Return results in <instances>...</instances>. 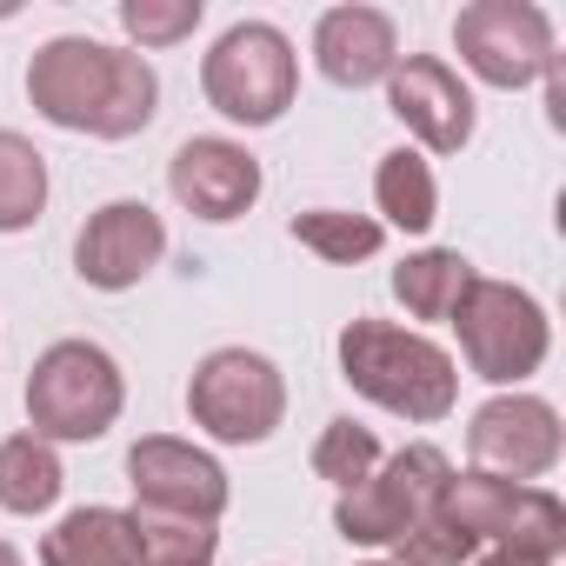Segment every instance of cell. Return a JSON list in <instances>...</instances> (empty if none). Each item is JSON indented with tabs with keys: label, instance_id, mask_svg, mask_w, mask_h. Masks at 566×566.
<instances>
[{
	"label": "cell",
	"instance_id": "obj_7",
	"mask_svg": "<svg viewBox=\"0 0 566 566\" xmlns=\"http://www.w3.org/2000/svg\"><path fill=\"white\" fill-rule=\"evenodd\" d=\"M187 413L220 447H260L287 420V380L253 347H213L187 380Z\"/></svg>",
	"mask_w": 566,
	"mask_h": 566
},
{
	"label": "cell",
	"instance_id": "obj_15",
	"mask_svg": "<svg viewBox=\"0 0 566 566\" xmlns=\"http://www.w3.org/2000/svg\"><path fill=\"white\" fill-rule=\"evenodd\" d=\"M314 67L360 94V87H387V74L400 67V34L380 8H360V0H347V8H327L314 21Z\"/></svg>",
	"mask_w": 566,
	"mask_h": 566
},
{
	"label": "cell",
	"instance_id": "obj_20",
	"mask_svg": "<svg viewBox=\"0 0 566 566\" xmlns=\"http://www.w3.org/2000/svg\"><path fill=\"white\" fill-rule=\"evenodd\" d=\"M48 213V154L0 127V233H28L34 220Z\"/></svg>",
	"mask_w": 566,
	"mask_h": 566
},
{
	"label": "cell",
	"instance_id": "obj_26",
	"mask_svg": "<svg viewBox=\"0 0 566 566\" xmlns=\"http://www.w3.org/2000/svg\"><path fill=\"white\" fill-rule=\"evenodd\" d=\"M467 566H546V559H526V553H506V546H486V553H473Z\"/></svg>",
	"mask_w": 566,
	"mask_h": 566
},
{
	"label": "cell",
	"instance_id": "obj_8",
	"mask_svg": "<svg viewBox=\"0 0 566 566\" xmlns=\"http://www.w3.org/2000/svg\"><path fill=\"white\" fill-rule=\"evenodd\" d=\"M440 513L473 546H506V553H526L546 566L566 553V506L546 486H520V480H493V473H453Z\"/></svg>",
	"mask_w": 566,
	"mask_h": 566
},
{
	"label": "cell",
	"instance_id": "obj_18",
	"mask_svg": "<svg viewBox=\"0 0 566 566\" xmlns=\"http://www.w3.org/2000/svg\"><path fill=\"white\" fill-rule=\"evenodd\" d=\"M67 473H61V453L41 440V433H8L0 440V513H48L61 500Z\"/></svg>",
	"mask_w": 566,
	"mask_h": 566
},
{
	"label": "cell",
	"instance_id": "obj_5",
	"mask_svg": "<svg viewBox=\"0 0 566 566\" xmlns=\"http://www.w3.org/2000/svg\"><path fill=\"white\" fill-rule=\"evenodd\" d=\"M447 327L460 334V354L486 387H520L526 374L546 367V347H553L546 307L513 280H486V273H473V287L460 294Z\"/></svg>",
	"mask_w": 566,
	"mask_h": 566
},
{
	"label": "cell",
	"instance_id": "obj_12",
	"mask_svg": "<svg viewBox=\"0 0 566 566\" xmlns=\"http://www.w3.org/2000/svg\"><path fill=\"white\" fill-rule=\"evenodd\" d=\"M167 253V227L147 200H107L87 213L81 240H74V273L94 294H127L160 266Z\"/></svg>",
	"mask_w": 566,
	"mask_h": 566
},
{
	"label": "cell",
	"instance_id": "obj_25",
	"mask_svg": "<svg viewBox=\"0 0 566 566\" xmlns=\"http://www.w3.org/2000/svg\"><path fill=\"white\" fill-rule=\"evenodd\" d=\"M480 546L447 520V513H433V520H420L407 539H394V559L387 566H467Z\"/></svg>",
	"mask_w": 566,
	"mask_h": 566
},
{
	"label": "cell",
	"instance_id": "obj_16",
	"mask_svg": "<svg viewBox=\"0 0 566 566\" xmlns=\"http://www.w3.org/2000/svg\"><path fill=\"white\" fill-rule=\"evenodd\" d=\"M41 566H140L134 553V520L120 506H74L48 539Z\"/></svg>",
	"mask_w": 566,
	"mask_h": 566
},
{
	"label": "cell",
	"instance_id": "obj_23",
	"mask_svg": "<svg viewBox=\"0 0 566 566\" xmlns=\"http://www.w3.org/2000/svg\"><path fill=\"white\" fill-rule=\"evenodd\" d=\"M374 467H380L374 427H360V420H327V427H321V440H314V473H321L334 493H354L360 480H374Z\"/></svg>",
	"mask_w": 566,
	"mask_h": 566
},
{
	"label": "cell",
	"instance_id": "obj_14",
	"mask_svg": "<svg viewBox=\"0 0 566 566\" xmlns=\"http://www.w3.org/2000/svg\"><path fill=\"white\" fill-rule=\"evenodd\" d=\"M167 187L174 200L193 213V220H240L253 200H260V160L240 147V140H220V134H200V140H180L174 160H167Z\"/></svg>",
	"mask_w": 566,
	"mask_h": 566
},
{
	"label": "cell",
	"instance_id": "obj_28",
	"mask_svg": "<svg viewBox=\"0 0 566 566\" xmlns=\"http://www.w3.org/2000/svg\"><path fill=\"white\" fill-rule=\"evenodd\" d=\"M367 566H387V559H367Z\"/></svg>",
	"mask_w": 566,
	"mask_h": 566
},
{
	"label": "cell",
	"instance_id": "obj_24",
	"mask_svg": "<svg viewBox=\"0 0 566 566\" xmlns=\"http://www.w3.org/2000/svg\"><path fill=\"white\" fill-rule=\"evenodd\" d=\"M200 0H120V34L140 48H180L200 28Z\"/></svg>",
	"mask_w": 566,
	"mask_h": 566
},
{
	"label": "cell",
	"instance_id": "obj_19",
	"mask_svg": "<svg viewBox=\"0 0 566 566\" xmlns=\"http://www.w3.org/2000/svg\"><path fill=\"white\" fill-rule=\"evenodd\" d=\"M374 207H380V227L427 233V227L440 220V187H433V167H427L413 147L380 154V167H374Z\"/></svg>",
	"mask_w": 566,
	"mask_h": 566
},
{
	"label": "cell",
	"instance_id": "obj_21",
	"mask_svg": "<svg viewBox=\"0 0 566 566\" xmlns=\"http://www.w3.org/2000/svg\"><path fill=\"white\" fill-rule=\"evenodd\" d=\"M127 520H134L140 566H213V553H220V526H207V520L147 513V506H134Z\"/></svg>",
	"mask_w": 566,
	"mask_h": 566
},
{
	"label": "cell",
	"instance_id": "obj_9",
	"mask_svg": "<svg viewBox=\"0 0 566 566\" xmlns=\"http://www.w3.org/2000/svg\"><path fill=\"white\" fill-rule=\"evenodd\" d=\"M453 48H460L467 74L500 87V94L533 87L559 61L553 54V21L533 0H473V8H460L453 14Z\"/></svg>",
	"mask_w": 566,
	"mask_h": 566
},
{
	"label": "cell",
	"instance_id": "obj_2",
	"mask_svg": "<svg viewBox=\"0 0 566 566\" xmlns=\"http://www.w3.org/2000/svg\"><path fill=\"white\" fill-rule=\"evenodd\" d=\"M340 380L360 400H374V407H387L413 427L447 420L453 400H460V367L440 340H427L413 327H394V321H367V314L340 327Z\"/></svg>",
	"mask_w": 566,
	"mask_h": 566
},
{
	"label": "cell",
	"instance_id": "obj_4",
	"mask_svg": "<svg viewBox=\"0 0 566 566\" xmlns=\"http://www.w3.org/2000/svg\"><path fill=\"white\" fill-rule=\"evenodd\" d=\"M200 94L233 127H273L301 94V54L273 21H233L200 61Z\"/></svg>",
	"mask_w": 566,
	"mask_h": 566
},
{
	"label": "cell",
	"instance_id": "obj_6",
	"mask_svg": "<svg viewBox=\"0 0 566 566\" xmlns=\"http://www.w3.org/2000/svg\"><path fill=\"white\" fill-rule=\"evenodd\" d=\"M447 480H453V460H447L433 440H413V447H400V453H380L374 480H360L354 493L334 500V526H340L347 546H394V539H407L420 520L440 513Z\"/></svg>",
	"mask_w": 566,
	"mask_h": 566
},
{
	"label": "cell",
	"instance_id": "obj_11",
	"mask_svg": "<svg viewBox=\"0 0 566 566\" xmlns=\"http://www.w3.org/2000/svg\"><path fill=\"white\" fill-rule=\"evenodd\" d=\"M127 486H134V506L147 513H180V520H207L220 526L233 486H227V467L193 447V440H174V433H147L134 440L127 453Z\"/></svg>",
	"mask_w": 566,
	"mask_h": 566
},
{
	"label": "cell",
	"instance_id": "obj_13",
	"mask_svg": "<svg viewBox=\"0 0 566 566\" xmlns=\"http://www.w3.org/2000/svg\"><path fill=\"white\" fill-rule=\"evenodd\" d=\"M387 107L427 154H460L480 120L467 81L433 54H400V67L387 74Z\"/></svg>",
	"mask_w": 566,
	"mask_h": 566
},
{
	"label": "cell",
	"instance_id": "obj_1",
	"mask_svg": "<svg viewBox=\"0 0 566 566\" xmlns=\"http://www.w3.org/2000/svg\"><path fill=\"white\" fill-rule=\"evenodd\" d=\"M28 101L61 134L134 140L160 114V74L147 67V54L107 48L87 34H54L28 61Z\"/></svg>",
	"mask_w": 566,
	"mask_h": 566
},
{
	"label": "cell",
	"instance_id": "obj_3",
	"mask_svg": "<svg viewBox=\"0 0 566 566\" xmlns=\"http://www.w3.org/2000/svg\"><path fill=\"white\" fill-rule=\"evenodd\" d=\"M127 407L120 360L101 340H54L28 374V433L48 447H87L101 440Z\"/></svg>",
	"mask_w": 566,
	"mask_h": 566
},
{
	"label": "cell",
	"instance_id": "obj_27",
	"mask_svg": "<svg viewBox=\"0 0 566 566\" xmlns=\"http://www.w3.org/2000/svg\"><path fill=\"white\" fill-rule=\"evenodd\" d=\"M0 566H21V553H14V546H8V539H0Z\"/></svg>",
	"mask_w": 566,
	"mask_h": 566
},
{
	"label": "cell",
	"instance_id": "obj_10",
	"mask_svg": "<svg viewBox=\"0 0 566 566\" xmlns=\"http://www.w3.org/2000/svg\"><path fill=\"white\" fill-rule=\"evenodd\" d=\"M467 453H473V473L539 486L559 467L566 433H559V413L539 394H493L467 427Z\"/></svg>",
	"mask_w": 566,
	"mask_h": 566
},
{
	"label": "cell",
	"instance_id": "obj_22",
	"mask_svg": "<svg viewBox=\"0 0 566 566\" xmlns=\"http://www.w3.org/2000/svg\"><path fill=\"white\" fill-rule=\"evenodd\" d=\"M294 240L307 253H321L327 266H354V260H374L387 247V227L374 213H340V207H307L294 213Z\"/></svg>",
	"mask_w": 566,
	"mask_h": 566
},
{
	"label": "cell",
	"instance_id": "obj_17",
	"mask_svg": "<svg viewBox=\"0 0 566 566\" xmlns=\"http://www.w3.org/2000/svg\"><path fill=\"white\" fill-rule=\"evenodd\" d=\"M467 287H473V260L453 253V247H420L394 266V301L413 321H453Z\"/></svg>",
	"mask_w": 566,
	"mask_h": 566
}]
</instances>
